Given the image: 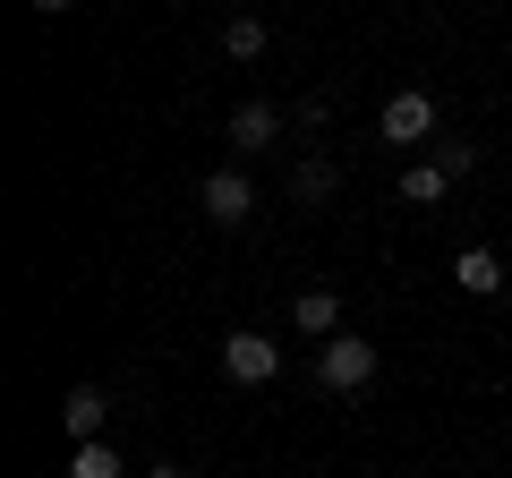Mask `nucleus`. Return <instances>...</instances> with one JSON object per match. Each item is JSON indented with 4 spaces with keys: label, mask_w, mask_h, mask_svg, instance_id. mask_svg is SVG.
<instances>
[{
    "label": "nucleus",
    "mask_w": 512,
    "mask_h": 478,
    "mask_svg": "<svg viewBox=\"0 0 512 478\" xmlns=\"http://www.w3.org/2000/svg\"><path fill=\"white\" fill-rule=\"evenodd\" d=\"M197 205H205V222H222V231H231V222L256 214V188H248V171H214V180L197 188Z\"/></svg>",
    "instance_id": "7ed1b4c3"
},
{
    "label": "nucleus",
    "mask_w": 512,
    "mask_h": 478,
    "mask_svg": "<svg viewBox=\"0 0 512 478\" xmlns=\"http://www.w3.org/2000/svg\"><path fill=\"white\" fill-rule=\"evenodd\" d=\"M222 376H231V385H274L282 350L265 342V333H222Z\"/></svg>",
    "instance_id": "f03ea898"
},
{
    "label": "nucleus",
    "mask_w": 512,
    "mask_h": 478,
    "mask_svg": "<svg viewBox=\"0 0 512 478\" xmlns=\"http://www.w3.org/2000/svg\"><path fill=\"white\" fill-rule=\"evenodd\" d=\"M436 171H444V180H470V171H478V146H470V137H436Z\"/></svg>",
    "instance_id": "9b49d317"
},
{
    "label": "nucleus",
    "mask_w": 512,
    "mask_h": 478,
    "mask_svg": "<svg viewBox=\"0 0 512 478\" xmlns=\"http://www.w3.org/2000/svg\"><path fill=\"white\" fill-rule=\"evenodd\" d=\"M291 188H299L308 205H316V197H333V163H299V171H291Z\"/></svg>",
    "instance_id": "ddd939ff"
},
{
    "label": "nucleus",
    "mask_w": 512,
    "mask_h": 478,
    "mask_svg": "<svg viewBox=\"0 0 512 478\" xmlns=\"http://www.w3.org/2000/svg\"><path fill=\"white\" fill-rule=\"evenodd\" d=\"M291 325L316 333V342H333V333H342V299H333V291H299L291 299Z\"/></svg>",
    "instance_id": "6e6552de"
},
{
    "label": "nucleus",
    "mask_w": 512,
    "mask_h": 478,
    "mask_svg": "<svg viewBox=\"0 0 512 478\" xmlns=\"http://www.w3.org/2000/svg\"><path fill=\"white\" fill-rule=\"evenodd\" d=\"M274 137H282V111H274V103H239V111H231V146H239V154H265Z\"/></svg>",
    "instance_id": "423d86ee"
},
{
    "label": "nucleus",
    "mask_w": 512,
    "mask_h": 478,
    "mask_svg": "<svg viewBox=\"0 0 512 478\" xmlns=\"http://www.w3.org/2000/svg\"><path fill=\"white\" fill-rule=\"evenodd\" d=\"M444 188H453V180H444L436 163H410V171H402V205H436Z\"/></svg>",
    "instance_id": "9d476101"
},
{
    "label": "nucleus",
    "mask_w": 512,
    "mask_h": 478,
    "mask_svg": "<svg viewBox=\"0 0 512 478\" xmlns=\"http://www.w3.org/2000/svg\"><path fill=\"white\" fill-rule=\"evenodd\" d=\"M265 43H274V35H265V18H231V26H222V52H231V60H256Z\"/></svg>",
    "instance_id": "1a4fd4ad"
},
{
    "label": "nucleus",
    "mask_w": 512,
    "mask_h": 478,
    "mask_svg": "<svg viewBox=\"0 0 512 478\" xmlns=\"http://www.w3.org/2000/svg\"><path fill=\"white\" fill-rule=\"evenodd\" d=\"M316 385H325V393H367V385H376V342H359V333L316 342Z\"/></svg>",
    "instance_id": "f257e3e1"
},
{
    "label": "nucleus",
    "mask_w": 512,
    "mask_h": 478,
    "mask_svg": "<svg viewBox=\"0 0 512 478\" xmlns=\"http://www.w3.org/2000/svg\"><path fill=\"white\" fill-rule=\"evenodd\" d=\"M453 282H461L470 299H495V291H504V265H495V248H461V257H453Z\"/></svg>",
    "instance_id": "0eeeda50"
},
{
    "label": "nucleus",
    "mask_w": 512,
    "mask_h": 478,
    "mask_svg": "<svg viewBox=\"0 0 512 478\" xmlns=\"http://www.w3.org/2000/svg\"><path fill=\"white\" fill-rule=\"evenodd\" d=\"M103 419H111V393L103 385H77L69 402H60V427H69L77 444H103Z\"/></svg>",
    "instance_id": "39448f33"
},
{
    "label": "nucleus",
    "mask_w": 512,
    "mask_h": 478,
    "mask_svg": "<svg viewBox=\"0 0 512 478\" xmlns=\"http://www.w3.org/2000/svg\"><path fill=\"white\" fill-rule=\"evenodd\" d=\"M69 478H120V453H111V444H77V453H69Z\"/></svg>",
    "instance_id": "f8f14e48"
},
{
    "label": "nucleus",
    "mask_w": 512,
    "mask_h": 478,
    "mask_svg": "<svg viewBox=\"0 0 512 478\" xmlns=\"http://www.w3.org/2000/svg\"><path fill=\"white\" fill-rule=\"evenodd\" d=\"M146 478H188V470H180V461H163V470H146Z\"/></svg>",
    "instance_id": "4468645a"
},
{
    "label": "nucleus",
    "mask_w": 512,
    "mask_h": 478,
    "mask_svg": "<svg viewBox=\"0 0 512 478\" xmlns=\"http://www.w3.org/2000/svg\"><path fill=\"white\" fill-rule=\"evenodd\" d=\"M384 137H393V146H427V137H436V103H427L419 86H402L384 103Z\"/></svg>",
    "instance_id": "20e7f679"
}]
</instances>
